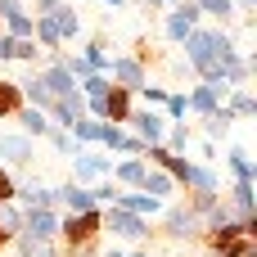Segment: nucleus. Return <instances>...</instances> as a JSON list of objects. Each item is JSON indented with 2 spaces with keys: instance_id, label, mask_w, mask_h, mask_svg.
Masks as SVG:
<instances>
[{
  "instance_id": "12",
  "label": "nucleus",
  "mask_w": 257,
  "mask_h": 257,
  "mask_svg": "<svg viewBox=\"0 0 257 257\" xmlns=\"http://www.w3.org/2000/svg\"><path fill=\"white\" fill-rule=\"evenodd\" d=\"M23 235H32V239H54V235H59V212H54V208H23Z\"/></svg>"
},
{
  "instance_id": "15",
  "label": "nucleus",
  "mask_w": 257,
  "mask_h": 257,
  "mask_svg": "<svg viewBox=\"0 0 257 257\" xmlns=\"http://www.w3.org/2000/svg\"><path fill=\"white\" fill-rule=\"evenodd\" d=\"M54 199H59L68 212H90V208H99V203H95V194H90V185H77V181L54 185Z\"/></svg>"
},
{
  "instance_id": "18",
  "label": "nucleus",
  "mask_w": 257,
  "mask_h": 257,
  "mask_svg": "<svg viewBox=\"0 0 257 257\" xmlns=\"http://www.w3.org/2000/svg\"><path fill=\"white\" fill-rule=\"evenodd\" d=\"M36 77L45 81V90H50L54 99H63V95H72V90H77V77H72L63 63H50V68H41Z\"/></svg>"
},
{
  "instance_id": "32",
  "label": "nucleus",
  "mask_w": 257,
  "mask_h": 257,
  "mask_svg": "<svg viewBox=\"0 0 257 257\" xmlns=\"http://www.w3.org/2000/svg\"><path fill=\"white\" fill-rule=\"evenodd\" d=\"M45 145H50L59 158H72V154L81 149V145L72 140V131H63V126H50V131H45Z\"/></svg>"
},
{
  "instance_id": "20",
  "label": "nucleus",
  "mask_w": 257,
  "mask_h": 257,
  "mask_svg": "<svg viewBox=\"0 0 257 257\" xmlns=\"http://www.w3.org/2000/svg\"><path fill=\"white\" fill-rule=\"evenodd\" d=\"M145 172H149V163H145V158H117L108 176H113V181H117L122 190H140V181H145Z\"/></svg>"
},
{
  "instance_id": "42",
  "label": "nucleus",
  "mask_w": 257,
  "mask_h": 257,
  "mask_svg": "<svg viewBox=\"0 0 257 257\" xmlns=\"http://www.w3.org/2000/svg\"><path fill=\"white\" fill-rule=\"evenodd\" d=\"M14 190H18L14 172H9V167H0V203H9V199H14Z\"/></svg>"
},
{
  "instance_id": "28",
  "label": "nucleus",
  "mask_w": 257,
  "mask_h": 257,
  "mask_svg": "<svg viewBox=\"0 0 257 257\" xmlns=\"http://www.w3.org/2000/svg\"><path fill=\"white\" fill-rule=\"evenodd\" d=\"M185 190H221V176L212 172V163H190Z\"/></svg>"
},
{
  "instance_id": "10",
  "label": "nucleus",
  "mask_w": 257,
  "mask_h": 257,
  "mask_svg": "<svg viewBox=\"0 0 257 257\" xmlns=\"http://www.w3.org/2000/svg\"><path fill=\"white\" fill-rule=\"evenodd\" d=\"M104 77H108L113 86H131V90L149 81L145 63H140V59H131V54H113V59H108V72H104Z\"/></svg>"
},
{
  "instance_id": "37",
  "label": "nucleus",
  "mask_w": 257,
  "mask_h": 257,
  "mask_svg": "<svg viewBox=\"0 0 257 257\" xmlns=\"http://www.w3.org/2000/svg\"><path fill=\"white\" fill-rule=\"evenodd\" d=\"M194 5H199V14H212V18H221V23H230V18H239L230 0H194Z\"/></svg>"
},
{
  "instance_id": "30",
  "label": "nucleus",
  "mask_w": 257,
  "mask_h": 257,
  "mask_svg": "<svg viewBox=\"0 0 257 257\" xmlns=\"http://www.w3.org/2000/svg\"><path fill=\"white\" fill-rule=\"evenodd\" d=\"M18 108H23V90H18V81H5V77H0V122H14Z\"/></svg>"
},
{
  "instance_id": "36",
  "label": "nucleus",
  "mask_w": 257,
  "mask_h": 257,
  "mask_svg": "<svg viewBox=\"0 0 257 257\" xmlns=\"http://www.w3.org/2000/svg\"><path fill=\"white\" fill-rule=\"evenodd\" d=\"M5 32L18 41V36H32V14L27 9H18V14H5Z\"/></svg>"
},
{
  "instance_id": "4",
  "label": "nucleus",
  "mask_w": 257,
  "mask_h": 257,
  "mask_svg": "<svg viewBox=\"0 0 257 257\" xmlns=\"http://www.w3.org/2000/svg\"><path fill=\"white\" fill-rule=\"evenodd\" d=\"M36 163V140L23 131H0V167H18L27 172Z\"/></svg>"
},
{
  "instance_id": "25",
  "label": "nucleus",
  "mask_w": 257,
  "mask_h": 257,
  "mask_svg": "<svg viewBox=\"0 0 257 257\" xmlns=\"http://www.w3.org/2000/svg\"><path fill=\"white\" fill-rule=\"evenodd\" d=\"M140 190H145V194H154V199H163V203H167V199H172V194H176V181H172V176H167V172H163V167H158V172H154V167H149V172H145V181H140Z\"/></svg>"
},
{
  "instance_id": "16",
  "label": "nucleus",
  "mask_w": 257,
  "mask_h": 257,
  "mask_svg": "<svg viewBox=\"0 0 257 257\" xmlns=\"http://www.w3.org/2000/svg\"><path fill=\"white\" fill-rule=\"evenodd\" d=\"M117 208H126V212H136V217H158L163 212V199H154V194H145V190H117V199H113Z\"/></svg>"
},
{
  "instance_id": "26",
  "label": "nucleus",
  "mask_w": 257,
  "mask_h": 257,
  "mask_svg": "<svg viewBox=\"0 0 257 257\" xmlns=\"http://www.w3.org/2000/svg\"><path fill=\"white\" fill-rule=\"evenodd\" d=\"M226 108L235 113V117H257V95L248 86H230V95H226Z\"/></svg>"
},
{
  "instance_id": "43",
  "label": "nucleus",
  "mask_w": 257,
  "mask_h": 257,
  "mask_svg": "<svg viewBox=\"0 0 257 257\" xmlns=\"http://www.w3.org/2000/svg\"><path fill=\"white\" fill-rule=\"evenodd\" d=\"M9 59H14V36L0 32V63H9Z\"/></svg>"
},
{
  "instance_id": "3",
  "label": "nucleus",
  "mask_w": 257,
  "mask_h": 257,
  "mask_svg": "<svg viewBox=\"0 0 257 257\" xmlns=\"http://www.w3.org/2000/svg\"><path fill=\"white\" fill-rule=\"evenodd\" d=\"M104 230H113V239H131V244L154 235L145 217H136V212H126V208H117V203H104Z\"/></svg>"
},
{
  "instance_id": "1",
  "label": "nucleus",
  "mask_w": 257,
  "mask_h": 257,
  "mask_svg": "<svg viewBox=\"0 0 257 257\" xmlns=\"http://www.w3.org/2000/svg\"><path fill=\"white\" fill-rule=\"evenodd\" d=\"M185 63L203 77V81H217V54H221V27H194L185 41Z\"/></svg>"
},
{
  "instance_id": "11",
  "label": "nucleus",
  "mask_w": 257,
  "mask_h": 257,
  "mask_svg": "<svg viewBox=\"0 0 257 257\" xmlns=\"http://www.w3.org/2000/svg\"><path fill=\"white\" fill-rule=\"evenodd\" d=\"M226 95H230V86H226V81H199L185 99H190V113L208 117L212 108H221V104H226Z\"/></svg>"
},
{
  "instance_id": "13",
  "label": "nucleus",
  "mask_w": 257,
  "mask_h": 257,
  "mask_svg": "<svg viewBox=\"0 0 257 257\" xmlns=\"http://www.w3.org/2000/svg\"><path fill=\"white\" fill-rule=\"evenodd\" d=\"M131 108H136V90H131V86H108V95H104V122L126 126Z\"/></svg>"
},
{
  "instance_id": "46",
  "label": "nucleus",
  "mask_w": 257,
  "mask_h": 257,
  "mask_svg": "<svg viewBox=\"0 0 257 257\" xmlns=\"http://www.w3.org/2000/svg\"><path fill=\"white\" fill-rule=\"evenodd\" d=\"M18 9H23V0H0V18L5 14H18Z\"/></svg>"
},
{
  "instance_id": "24",
  "label": "nucleus",
  "mask_w": 257,
  "mask_h": 257,
  "mask_svg": "<svg viewBox=\"0 0 257 257\" xmlns=\"http://www.w3.org/2000/svg\"><path fill=\"white\" fill-rule=\"evenodd\" d=\"M190 145H194L190 122H167V131H163V149H172V154H190Z\"/></svg>"
},
{
  "instance_id": "5",
  "label": "nucleus",
  "mask_w": 257,
  "mask_h": 257,
  "mask_svg": "<svg viewBox=\"0 0 257 257\" xmlns=\"http://www.w3.org/2000/svg\"><path fill=\"white\" fill-rule=\"evenodd\" d=\"M163 235L167 239H194V235H203V221L185 208V203H163Z\"/></svg>"
},
{
  "instance_id": "6",
  "label": "nucleus",
  "mask_w": 257,
  "mask_h": 257,
  "mask_svg": "<svg viewBox=\"0 0 257 257\" xmlns=\"http://www.w3.org/2000/svg\"><path fill=\"white\" fill-rule=\"evenodd\" d=\"M199 18H203V14H199V5H194V0H176V5H167V23H163L167 41H172V45H181V41L199 27Z\"/></svg>"
},
{
  "instance_id": "23",
  "label": "nucleus",
  "mask_w": 257,
  "mask_h": 257,
  "mask_svg": "<svg viewBox=\"0 0 257 257\" xmlns=\"http://www.w3.org/2000/svg\"><path fill=\"white\" fill-rule=\"evenodd\" d=\"M81 59H86V63H90L95 72H108V59H113V54H108V36H104V32H95V36L86 41Z\"/></svg>"
},
{
  "instance_id": "22",
  "label": "nucleus",
  "mask_w": 257,
  "mask_h": 257,
  "mask_svg": "<svg viewBox=\"0 0 257 257\" xmlns=\"http://www.w3.org/2000/svg\"><path fill=\"white\" fill-rule=\"evenodd\" d=\"M68 131H72V140H77L81 149H90V145H99V136H104V122H99V117H90V113H81V117H77Z\"/></svg>"
},
{
  "instance_id": "31",
  "label": "nucleus",
  "mask_w": 257,
  "mask_h": 257,
  "mask_svg": "<svg viewBox=\"0 0 257 257\" xmlns=\"http://www.w3.org/2000/svg\"><path fill=\"white\" fill-rule=\"evenodd\" d=\"M253 181H235V185H230V194H226V203H230V208H235V217H248V212H253Z\"/></svg>"
},
{
  "instance_id": "9",
  "label": "nucleus",
  "mask_w": 257,
  "mask_h": 257,
  "mask_svg": "<svg viewBox=\"0 0 257 257\" xmlns=\"http://www.w3.org/2000/svg\"><path fill=\"white\" fill-rule=\"evenodd\" d=\"M99 145H104V149H113V154H122V158H140V154H145V140H140L131 126H117V122H104Z\"/></svg>"
},
{
  "instance_id": "38",
  "label": "nucleus",
  "mask_w": 257,
  "mask_h": 257,
  "mask_svg": "<svg viewBox=\"0 0 257 257\" xmlns=\"http://www.w3.org/2000/svg\"><path fill=\"white\" fill-rule=\"evenodd\" d=\"M136 99L145 104V108H163V99H167V86H136Z\"/></svg>"
},
{
  "instance_id": "39",
  "label": "nucleus",
  "mask_w": 257,
  "mask_h": 257,
  "mask_svg": "<svg viewBox=\"0 0 257 257\" xmlns=\"http://www.w3.org/2000/svg\"><path fill=\"white\" fill-rule=\"evenodd\" d=\"M0 226H5L9 235H18V230H23V208H18L14 199H9V203H0Z\"/></svg>"
},
{
  "instance_id": "50",
  "label": "nucleus",
  "mask_w": 257,
  "mask_h": 257,
  "mask_svg": "<svg viewBox=\"0 0 257 257\" xmlns=\"http://www.w3.org/2000/svg\"><path fill=\"white\" fill-rule=\"evenodd\" d=\"M126 257H149V253H126Z\"/></svg>"
},
{
  "instance_id": "41",
  "label": "nucleus",
  "mask_w": 257,
  "mask_h": 257,
  "mask_svg": "<svg viewBox=\"0 0 257 257\" xmlns=\"http://www.w3.org/2000/svg\"><path fill=\"white\" fill-rule=\"evenodd\" d=\"M117 190H122V185H117L113 176H104V181H95V190H90V194H95V203L104 208V203H113V199H117Z\"/></svg>"
},
{
  "instance_id": "7",
  "label": "nucleus",
  "mask_w": 257,
  "mask_h": 257,
  "mask_svg": "<svg viewBox=\"0 0 257 257\" xmlns=\"http://www.w3.org/2000/svg\"><path fill=\"white\" fill-rule=\"evenodd\" d=\"M126 126L145 140V145H163V131H167V117L158 113V108H145V104H136L131 108V117H126Z\"/></svg>"
},
{
  "instance_id": "40",
  "label": "nucleus",
  "mask_w": 257,
  "mask_h": 257,
  "mask_svg": "<svg viewBox=\"0 0 257 257\" xmlns=\"http://www.w3.org/2000/svg\"><path fill=\"white\" fill-rule=\"evenodd\" d=\"M14 59H23V63H36V59H41V45H36L32 36H18V41H14Z\"/></svg>"
},
{
  "instance_id": "34",
  "label": "nucleus",
  "mask_w": 257,
  "mask_h": 257,
  "mask_svg": "<svg viewBox=\"0 0 257 257\" xmlns=\"http://www.w3.org/2000/svg\"><path fill=\"white\" fill-rule=\"evenodd\" d=\"M163 117H167V122H185V117H190V99H185V90H167V99H163Z\"/></svg>"
},
{
  "instance_id": "29",
  "label": "nucleus",
  "mask_w": 257,
  "mask_h": 257,
  "mask_svg": "<svg viewBox=\"0 0 257 257\" xmlns=\"http://www.w3.org/2000/svg\"><path fill=\"white\" fill-rule=\"evenodd\" d=\"M18 90H23V104H32V108H50V104H54V95L45 90V81H41V77L18 81Z\"/></svg>"
},
{
  "instance_id": "14",
  "label": "nucleus",
  "mask_w": 257,
  "mask_h": 257,
  "mask_svg": "<svg viewBox=\"0 0 257 257\" xmlns=\"http://www.w3.org/2000/svg\"><path fill=\"white\" fill-rule=\"evenodd\" d=\"M14 203L18 208H59V199H54V190L45 181H23L14 190Z\"/></svg>"
},
{
  "instance_id": "45",
  "label": "nucleus",
  "mask_w": 257,
  "mask_h": 257,
  "mask_svg": "<svg viewBox=\"0 0 257 257\" xmlns=\"http://www.w3.org/2000/svg\"><path fill=\"white\" fill-rule=\"evenodd\" d=\"M140 9L154 18V14H163V9H167V0H140Z\"/></svg>"
},
{
  "instance_id": "27",
  "label": "nucleus",
  "mask_w": 257,
  "mask_h": 257,
  "mask_svg": "<svg viewBox=\"0 0 257 257\" xmlns=\"http://www.w3.org/2000/svg\"><path fill=\"white\" fill-rule=\"evenodd\" d=\"M230 122H235V113L221 104V108H212V113L203 117V136H208V140H226V136H230Z\"/></svg>"
},
{
  "instance_id": "48",
  "label": "nucleus",
  "mask_w": 257,
  "mask_h": 257,
  "mask_svg": "<svg viewBox=\"0 0 257 257\" xmlns=\"http://www.w3.org/2000/svg\"><path fill=\"white\" fill-rule=\"evenodd\" d=\"M99 257H126V253H122V248L113 244V248H104V253H99Z\"/></svg>"
},
{
  "instance_id": "2",
  "label": "nucleus",
  "mask_w": 257,
  "mask_h": 257,
  "mask_svg": "<svg viewBox=\"0 0 257 257\" xmlns=\"http://www.w3.org/2000/svg\"><path fill=\"white\" fill-rule=\"evenodd\" d=\"M104 235V208H90V212H68L59 217V248H81V244H95Z\"/></svg>"
},
{
  "instance_id": "21",
  "label": "nucleus",
  "mask_w": 257,
  "mask_h": 257,
  "mask_svg": "<svg viewBox=\"0 0 257 257\" xmlns=\"http://www.w3.org/2000/svg\"><path fill=\"white\" fill-rule=\"evenodd\" d=\"M9 248H18V257H63L59 239H32V235H23V230L9 239Z\"/></svg>"
},
{
  "instance_id": "49",
  "label": "nucleus",
  "mask_w": 257,
  "mask_h": 257,
  "mask_svg": "<svg viewBox=\"0 0 257 257\" xmlns=\"http://www.w3.org/2000/svg\"><path fill=\"white\" fill-rule=\"evenodd\" d=\"M104 5H108V9H122V5H126V0H104Z\"/></svg>"
},
{
  "instance_id": "35",
  "label": "nucleus",
  "mask_w": 257,
  "mask_h": 257,
  "mask_svg": "<svg viewBox=\"0 0 257 257\" xmlns=\"http://www.w3.org/2000/svg\"><path fill=\"white\" fill-rule=\"evenodd\" d=\"M217 199H221V190H190V199H185V208H190V212H194V217L203 221V212H208V208H212Z\"/></svg>"
},
{
  "instance_id": "8",
  "label": "nucleus",
  "mask_w": 257,
  "mask_h": 257,
  "mask_svg": "<svg viewBox=\"0 0 257 257\" xmlns=\"http://www.w3.org/2000/svg\"><path fill=\"white\" fill-rule=\"evenodd\" d=\"M108 172H113V158H104V154H95V149H77V154H72V181H77V185L104 181Z\"/></svg>"
},
{
  "instance_id": "44",
  "label": "nucleus",
  "mask_w": 257,
  "mask_h": 257,
  "mask_svg": "<svg viewBox=\"0 0 257 257\" xmlns=\"http://www.w3.org/2000/svg\"><path fill=\"white\" fill-rule=\"evenodd\" d=\"M199 158H203V163H217V140H203V145H199Z\"/></svg>"
},
{
  "instance_id": "19",
  "label": "nucleus",
  "mask_w": 257,
  "mask_h": 257,
  "mask_svg": "<svg viewBox=\"0 0 257 257\" xmlns=\"http://www.w3.org/2000/svg\"><path fill=\"white\" fill-rule=\"evenodd\" d=\"M14 122H18V126H23V136H32V140H45V131L54 126V122H50V113H45V108H32V104H23V108L14 113Z\"/></svg>"
},
{
  "instance_id": "33",
  "label": "nucleus",
  "mask_w": 257,
  "mask_h": 257,
  "mask_svg": "<svg viewBox=\"0 0 257 257\" xmlns=\"http://www.w3.org/2000/svg\"><path fill=\"white\" fill-rule=\"evenodd\" d=\"M226 163H230V172H235V181H257V167H253V158H248V149H230L226 154Z\"/></svg>"
},
{
  "instance_id": "51",
  "label": "nucleus",
  "mask_w": 257,
  "mask_h": 257,
  "mask_svg": "<svg viewBox=\"0 0 257 257\" xmlns=\"http://www.w3.org/2000/svg\"><path fill=\"white\" fill-rule=\"evenodd\" d=\"M167 5H176V0H167Z\"/></svg>"
},
{
  "instance_id": "17",
  "label": "nucleus",
  "mask_w": 257,
  "mask_h": 257,
  "mask_svg": "<svg viewBox=\"0 0 257 257\" xmlns=\"http://www.w3.org/2000/svg\"><path fill=\"white\" fill-rule=\"evenodd\" d=\"M54 27H59V41H63V45H68V41H77V36L86 32V23H81L77 5H68V0H59V9H54Z\"/></svg>"
},
{
  "instance_id": "47",
  "label": "nucleus",
  "mask_w": 257,
  "mask_h": 257,
  "mask_svg": "<svg viewBox=\"0 0 257 257\" xmlns=\"http://www.w3.org/2000/svg\"><path fill=\"white\" fill-rule=\"evenodd\" d=\"M230 5H235V14H253L257 9V0H230Z\"/></svg>"
}]
</instances>
